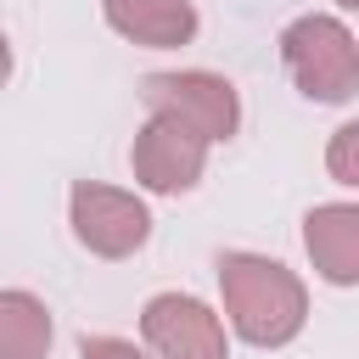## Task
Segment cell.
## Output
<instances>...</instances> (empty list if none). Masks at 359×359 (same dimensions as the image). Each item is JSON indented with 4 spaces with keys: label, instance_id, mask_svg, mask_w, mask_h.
Returning a JSON list of instances; mask_svg holds the SVG:
<instances>
[{
    "label": "cell",
    "instance_id": "cell-1",
    "mask_svg": "<svg viewBox=\"0 0 359 359\" xmlns=\"http://www.w3.org/2000/svg\"><path fill=\"white\" fill-rule=\"evenodd\" d=\"M219 292L230 331L252 348H286L309 325V286L264 252H219Z\"/></svg>",
    "mask_w": 359,
    "mask_h": 359
},
{
    "label": "cell",
    "instance_id": "cell-2",
    "mask_svg": "<svg viewBox=\"0 0 359 359\" xmlns=\"http://www.w3.org/2000/svg\"><path fill=\"white\" fill-rule=\"evenodd\" d=\"M280 62L309 101H348L359 90V39L331 11H303L280 28Z\"/></svg>",
    "mask_w": 359,
    "mask_h": 359
},
{
    "label": "cell",
    "instance_id": "cell-3",
    "mask_svg": "<svg viewBox=\"0 0 359 359\" xmlns=\"http://www.w3.org/2000/svg\"><path fill=\"white\" fill-rule=\"evenodd\" d=\"M140 95L151 112H168L180 123H191L208 146L230 140L241 129V95L224 73H208V67H180V73H146L140 79Z\"/></svg>",
    "mask_w": 359,
    "mask_h": 359
},
{
    "label": "cell",
    "instance_id": "cell-4",
    "mask_svg": "<svg viewBox=\"0 0 359 359\" xmlns=\"http://www.w3.org/2000/svg\"><path fill=\"white\" fill-rule=\"evenodd\" d=\"M67 224H73V236H79L84 252H95V258H129L151 236V208L135 191L79 180L73 196H67Z\"/></svg>",
    "mask_w": 359,
    "mask_h": 359
},
{
    "label": "cell",
    "instance_id": "cell-5",
    "mask_svg": "<svg viewBox=\"0 0 359 359\" xmlns=\"http://www.w3.org/2000/svg\"><path fill=\"white\" fill-rule=\"evenodd\" d=\"M129 168H135V185H146V191H157V196H180V191H191V185L202 180V168H208V140H202L191 123H180V118H168V112H151V118L140 123L135 146H129Z\"/></svg>",
    "mask_w": 359,
    "mask_h": 359
},
{
    "label": "cell",
    "instance_id": "cell-6",
    "mask_svg": "<svg viewBox=\"0 0 359 359\" xmlns=\"http://www.w3.org/2000/svg\"><path fill=\"white\" fill-rule=\"evenodd\" d=\"M140 337L157 359H230L224 320L191 292H157L140 309Z\"/></svg>",
    "mask_w": 359,
    "mask_h": 359
},
{
    "label": "cell",
    "instance_id": "cell-7",
    "mask_svg": "<svg viewBox=\"0 0 359 359\" xmlns=\"http://www.w3.org/2000/svg\"><path fill=\"white\" fill-rule=\"evenodd\" d=\"M303 252L325 286H359V202H320L303 213Z\"/></svg>",
    "mask_w": 359,
    "mask_h": 359
},
{
    "label": "cell",
    "instance_id": "cell-8",
    "mask_svg": "<svg viewBox=\"0 0 359 359\" xmlns=\"http://www.w3.org/2000/svg\"><path fill=\"white\" fill-rule=\"evenodd\" d=\"M101 17L118 39L146 50H174L196 39V6L191 0H101Z\"/></svg>",
    "mask_w": 359,
    "mask_h": 359
},
{
    "label": "cell",
    "instance_id": "cell-9",
    "mask_svg": "<svg viewBox=\"0 0 359 359\" xmlns=\"http://www.w3.org/2000/svg\"><path fill=\"white\" fill-rule=\"evenodd\" d=\"M50 337H56V325H50L45 297H34L22 286L0 292V359H45Z\"/></svg>",
    "mask_w": 359,
    "mask_h": 359
},
{
    "label": "cell",
    "instance_id": "cell-10",
    "mask_svg": "<svg viewBox=\"0 0 359 359\" xmlns=\"http://www.w3.org/2000/svg\"><path fill=\"white\" fill-rule=\"evenodd\" d=\"M325 174H331L337 185H353V191H359V118L342 123V129L325 140Z\"/></svg>",
    "mask_w": 359,
    "mask_h": 359
},
{
    "label": "cell",
    "instance_id": "cell-11",
    "mask_svg": "<svg viewBox=\"0 0 359 359\" xmlns=\"http://www.w3.org/2000/svg\"><path fill=\"white\" fill-rule=\"evenodd\" d=\"M79 359H146L129 337H79Z\"/></svg>",
    "mask_w": 359,
    "mask_h": 359
},
{
    "label": "cell",
    "instance_id": "cell-12",
    "mask_svg": "<svg viewBox=\"0 0 359 359\" xmlns=\"http://www.w3.org/2000/svg\"><path fill=\"white\" fill-rule=\"evenodd\" d=\"M6 79H11V39L0 34V90H6Z\"/></svg>",
    "mask_w": 359,
    "mask_h": 359
},
{
    "label": "cell",
    "instance_id": "cell-13",
    "mask_svg": "<svg viewBox=\"0 0 359 359\" xmlns=\"http://www.w3.org/2000/svg\"><path fill=\"white\" fill-rule=\"evenodd\" d=\"M337 6H342V11H359V0H337Z\"/></svg>",
    "mask_w": 359,
    "mask_h": 359
}]
</instances>
